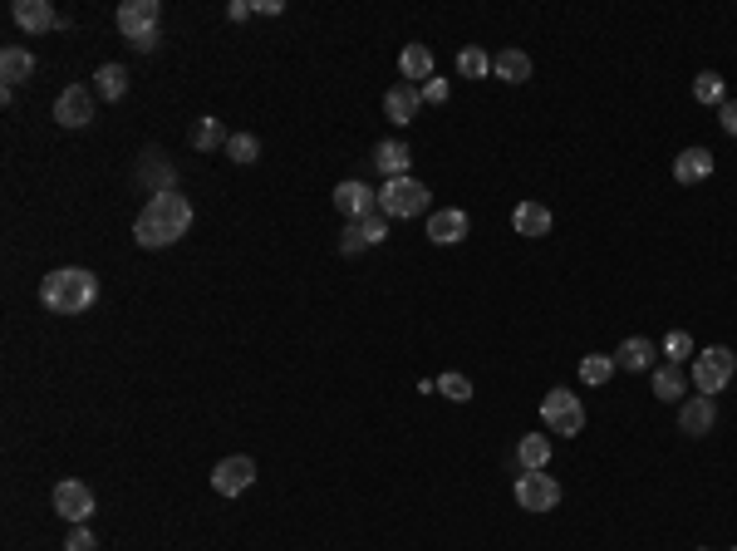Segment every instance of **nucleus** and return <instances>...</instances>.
Wrapping results in <instances>:
<instances>
[{
  "label": "nucleus",
  "instance_id": "33",
  "mask_svg": "<svg viewBox=\"0 0 737 551\" xmlns=\"http://www.w3.org/2000/svg\"><path fill=\"white\" fill-rule=\"evenodd\" d=\"M438 389H443L453 404H467V399H472V379H467V374H443Z\"/></svg>",
  "mask_w": 737,
  "mask_h": 551
},
{
  "label": "nucleus",
  "instance_id": "36",
  "mask_svg": "<svg viewBox=\"0 0 737 551\" xmlns=\"http://www.w3.org/2000/svg\"><path fill=\"white\" fill-rule=\"evenodd\" d=\"M340 251H344V256H359V251H364V237H359V227H354V222H349V227H344V237H340Z\"/></svg>",
  "mask_w": 737,
  "mask_h": 551
},
{
  "label": "nucleus",
  "instance_id": "38",
  "mask_svg": "<svg viewBox=\"0 0 737 551\" xmlns=\"http://www.w3.org/2000/svg\"><path fill=\"white\" fill-rule=\"evenodd\" d=\"M718 123H723V133H728V138H737V99H728V104L718 109Z\"/></svg>",
  "mask_w": 737,
  "mask_h": 551
},
{
  "label": "nucleus",
  "instance_id": "30",
  "mask_svg": "<svg viewBox=\"0 0 737 551\" xmlns=\"http://www.w3.org/2000/svg\"><path fill=\"white\" fill-rule=\"evenodd\" d=\"M487 69H492V55H487V50H477V45L457 55V74H462V79H482Z\"/></svg>",
  "mask_w": 737,
  "mask_h": 551
},
{
  "label": "nucleus",
  "instance_id": "17",
  "mask_svg": "<svg viewBox=\"0 0 737 551\" xmlns=\"http://www.w3.org/2000/svg\"><path fill=\"white\" fill-rule=\"evenodd\" d=\"M408 163H413V158H408V143H398V138H389V143L374 148V168L384 173V183H389V178H408Z\"/></svg>",
  "mask_w": 737,
  "mask_h": 551
},
{
  "label": "nucleus",
  "instance_id": "11",
  "mask_svg": "<svg viewBox=\"0 0 737 551\" xmlns=\"http://www.w3.org/2000/svg\"><path fill=\"white\" fill-rule=\"evenodd\" d=\"M89 119H94V94L79 89V84H69V89L55 99V123H64V128H84Z\"/></svg>",
  "mask_w": 737,
  "mask_h": 551
},
{
  "label": "nucleus",
  "instance_id": "24",
  "mask_svg": "<svg viewBox=\"0 0 737 551\" xmlns=\"http://www.w3.org/2000/svg\"><path fill=\"white\" fill-rule=\"evenodd\" d=\"M492 69H497V79H502V84H526V79H531V55H521V50H502V55L492 60Z\"/></svg>",
  "mask_w": 737,
  "mask_h": 551
},
{
  "label": "nucleus",
  "instance_id": "22",
  "mask_svg": "<svg viewBox=\"0 0 737 551\" xmlns=\"http://www.w3.org/2000/svg\"><path fill=\"white\" fill-rule=\"evenodd\" d=\"M654 340H644V335H634V340H624L620 345V355H615V365L620 369H629V374H639V369H649L654 365Z\"/></svg>",
  "mask_w": 737,
  "mask_h": 551
},
{
  "label": "nucleus",
  "instance_id": "29",
  "mask_svg": "<svg viewBox=\"0 0 737 551\" xmlns=\"http://www.w3.org/2000/svg\"><path fill=\"white\" fill-rule=\"evenodd\" d=\"M227 158L231 163H256L261 158V143H256V133H231V143H227Z\"/></svg>",
  "mask_w": 737,
  "mask_h": 551
},
{
  "label": "nucleus",
  "instance_id": "16",
  "mask_svg": "<svg viewBox=\"0 0 737 551\" xmlns=\"http://www.w3.org/2000/svg\"><path fill=\"white\" fill-rule=\"evenodd\" d=\"M708 173H713V153H708V148H683L679 158H674V178L688 187L703 183Z\"/></svg>",
  "mask_w": 737,
  "mask_h": 551
},
{
  "label": "nucleus",
  "instance_id": "15",
  "mask_svg": "<svg viewBox=\"0 0 737 551\" xmlns=\"http://www.w3.org/2000/svg\"><path fill=\"white\" fill-rule=\"evenodd\" d=\"M713 424H718V409H713V399H708V394H693V399L679 409V429L693 433V438H703Z\"/></svg>",
  "mask_w": 737,
  "mask_h": 551
},
{
  "label": "nucleus",
  "instance_id": "18",
  "mask_svg": "<svg viewBox=\"0 0 737 551\" xmlns=\"http://www.w3.org/2000/svg\"><path fill=\"white\" fill-rule=\"evenodd\" d=\"M516 463H521L526 473H546V463H551V438H546V433H526V438L516 443Z\"/></svg>",
  "mask_w": 737,
  "mask_h": 551
},
{
  "label": "nucleus",
  "instance_id": "20",
  "mask_svg": "<svg viewBox=\"0 0 737 551\" xmlns=\"http://www.w3.org/2000/svg\"><path fill=\"white\" fill-rule=\"evenodd\" d=\"M511 227H516L521 237H546V232H551V212H546L541 202H521V207L511 212Z\"/></svg>",
  "mask_w": 737,
  "mask_h": 551
},
{
  "label": "nucleus",
  "instance_id": "8",
  "mask_svg": "<svg viewBox=\"0 0 737 551\" xmlns=\"http://www.w3.org/2000/svg\"><path fill=\"white\" fill-rule=\"evenodd\" d=\"M55 512L69 527H84V522L94 517V492L84 488V483H74V478H64L55 488Z\"/></svg>",
  "mask_w": 737,
  "mask_h": 551
},
{
  "label": "nucleus",
  "instance_id": "32",
  "mask_svg": "<svg viewBox=\"0 0 737 551\" xmlns=\"http://www.w3.org/2000/svg\"><path fill=\"white\" fill-rule=\"evenodd\" d=\"M354 227H359V237H364V246H379L384 237H389V217H384V212H369V217H359Z\"/></svg>",
  "mask_w": 737,
  "mask_h": 551
},
{
  "label": "nucleus",
  "instance_id": "9",
  "mask_svg": "<svg viewBox=\"0 0 737 551\" xmlns=\"http://www.w3.org/2000/svg\"><path fill=\"white\" fill-rule=\"evenodd\" d=\"M10 20H15L20 30H30V35H40V30H64V25H69L64 15H55L50 0H15V5H10Z\"/></svg>",
  "mask_w": 737,
  "mask_h": 551
},
{
  "label": "nucleus",
  "instance_id": "13",
  "mask_svg": "<svg viewBox=\"0 0 737 551\" xmlns=\"http://www.w3.org/2000/svg\"><path fill=\"white\" fill-rule=\"evenodd\" d=\"M462 237H467V212H462V207H443V212L428 217V242L457 246Z\"/></svg>",
  "mask_w": 737,
  "mask_h": 551
},
{
  "label": "nucleus",
  "instance_id": "14",
  "mask_svg": "<svg viewBox=\"0 0 737 551\" xmlns=\"http://www.w3.org/2000/svg\"><path fill=\"white\" fill-rule=\"evenodd\" d=\"M418 109H423V89H418V84H394V89L384 94V114L394 123H413Z\"/></svg>",
  "mask_w": 737,
  "mask_h": 551
},
{
  "label": "nucleus",
  "instance_id": "27",
  "mask_svg": "<svg viewBox=\"0 0 737 551\" xmlns=\"http://www.w3.org/2000/svg\"><path fill=\"white\" fill-rule=\"evenodd\" d=\"M138 178H143V183L153 178L163 192H177V187H172V183H177V173H172V163H163V153H148V158L138 163Z\"/></svg>",
  "mask_w": 737,
  "mask_h": 551
},
{
  "label": "nucleus",
  "instance_id": "23",
  "mask_svg": "<svg viewBox=\"0 0 737 551\" xmlns=\"http://www.w3.org/2000/svg\"><path fill=\"white\" fill-rule=\"evenodd\" d=\"M227 128H222V119H212V114H207V119H197V128H192V148H197V153H217V148H222V153H227Z\"/></svg>",
  "mask_w": 737,
  "mask_h": 551
},
{
  "label": "nucleus",
  "instance_id": "42",
  "mask_svg": "<svg viewBox=\"0 0 737 551\" xmlns=\"http://www.w3.org/2000/svg\"><path fill=\"white\" fill-rule=\"evenodd\" d=\"M733 551H737V547H733Z\"/></svg>",
  "mask_w": 737,
  "mask_h": 551
},
{
  "label": "nucleus",
  "instance_id": "25",
  "mask_svg": "<svg viewBox=\"0 0 737 551\" xmlns=\"http://www.w3.org/2000/svg\"><path fill=\"white\" fill-rule=\"evenodd\" d=\"M693 99L698 104H728V84H723V74H713V69H703L698 79H693Z\"/></svg>",
  "mask_w": 737,
  "mask_h": 551
},
{
  "label": "nucleus",
  "instance_id": "37",
  "mask_svg": "<svg viewBox=\"0 0 737 551\" xmlns=\"http://www.w3.org/2000/svg\"><path fill=\"white\" fill-rule=\"evenodd\" d=\"M423 99L428 104H448V79H428L423 84Z\"/></svg>",
  "mask_w": 737,
  "mask_h": 551
},
{
  "label": "nucleus",
  "instance_id": "35",
  "mask_svg": "<svg viewBox=\"0 0 737 551\" xmlns=\"http://www.w3.org/2000/svg\"><path fill=\"white\" fill-rule=\"evenodd\" d=\"M99 542H94V532L89 527H69V542H64V551H94Z\"/></svg>",
  "mask_w": 737,
  "mask_h": 551
},
{
  "label": "nucleus",
  "instance_id": "4",
  "mask_svg": "<svg viewBox=\"0 0 737 551\" xmlns=\"http://www.w3.org/2000/svg\"><path fill=\"white\" fill-rule=\"evenodd\" d=\"M737 374V355L728 350V345H708L703 355H698V365H693V384H698V394H718L728 379Z\"/></svg>",
  "mask_w": 737,
  "mask_h": 551
},
{
  "label": "nucleus",
  "instance_id": "10",
  "mask_svg": "<svg viewBox=\"0 0 737 551\" xmlns=\"http://www.w3.org/2000/svg\"><path fill=\"white\" fill-rule=\"evenodd\" d=\"M256 483V463L246 458V453H236V458H222L217 468H212V488L222 492V497H236V492H246Z\"/></svg>",
  "mask_w": 737,
  "mask_h": 551
},
{
  "label": "nucleus",
  "instance_id": "1",
  "mask_svg": "<svg viewBox=\"0 0 737 551\" xmlns=\"http://www.w3.org/2000/svg\"><path fill=\"white\" fill-rule=\"evenodd\" d=\"M187 227H192V202L182 192H153L148 207L133 222V242L158 251V246H172L177 237H187Z\"/></svg>",
  "mask_w": 737,
  "mask_h": 551
},
{
  "label": "nucleus",
  "instance_id": "7",
  "mask_svg": "<svg viewBox=\"0 0 737 551\" xmlns=\"http://www.w3.org/2000/svg\"><path fill=\"white\" fill-rule=\"evenodd\" d=\"M516 502H521V512H551L561 502V483L551 473H521L516 478Z\"/></svg>",
  "mask_w": 737,
  "mask_h": 551
},
{
  "label": "nucleus",
  "instance_id": "31",
  "mask_svg": "<svg viewBox=\"0 0 737 551\" xmlns=\"http://www.w3.org/2000/svg\"><path fill=\"white\" fill-rule=\"evenodd\" d=\"M610 374H615V355H585L580 360V379L585 384H605Z\"/></svg>",
  "mask_w": 737,
  "mask_h": 551
},
{
  "label": "nucleus",
  "instance_id": "41",
  "mask_svg": "<svg viewBox=\"0 0 737 551\" xmlns=\"http://www.w3.org/2000/svg\"><path fill=\"white\" fill-rule=\"evenodd\" d=\"M698 551H703V547H698Z\"/></svg>",
  "mask_w": 737,
  "mask_h": 551
},
{
  "label": "nucleus",
  "instance_id": "40",
  "mask_svg": "<svg viewBox=\"0 0 737 551\" xmlns=\"http://www.w3.org/2000/svg\"><path fill=\"white\" fill-rule=\"evenodd\" d=\"M251 10H256V5H251V0H236V5H231L227 15L231 20H246V15H251Z\"/></svg>",
  "mask_w": 737,
  "mask_h": 551
},
{
  "label": "nucleus",
  "instance_id": "5",
  "mask_svg": "<svg viewBox=\"0 0 737 551\" xmlns=\"http://www.w3.org/2000/svg\"><path fill=\"white\" fill-rule=\"evenodd\" d=\"M428 207V187L418 178H389L384 192H379V212L384 217H418Z\"/></svg>",
  "mask_w": 737,
  "mask_h": 551
},
{
  "label": "nucleus",
  "instance_id": "34",
  "mask_svg": "<svg viewBox=\"0 0 737 551\" xmlns=\"http://www.w3.org/2000/svg\"><path fill=\"white\" fill-rule=\"evenodd\" d=\"M664 355H669V365H683V360L693 355V335H688V330H674V335L664 340Z\"/></svg>",
  "mask_w": 737,
  "mask_h": 551
},
{
  "label": "nucleus",
  "instance_id": "21",
  "mask_svg": "<svg viewBox=\"0 0 737 551\" xmlns=\"http://www.w3.org/2000/svg\"><path fill=\"white\" fill-rule=\"evenodd\" d=\"M398 69H403V84H428L433 79V50L428 45H408L403 55H398Z\"/></svg>",
  "mask_w": 737,
  "mask_h": 551
},
{
  "label": "nucleus",
  "instance_id": "19",
  "mask_svg": "<svg viewBox=\"0 0 737 551\" xmlns=\"http://www.w3.org/2000/svg\"><path fill=\"white\" fill-rule=\"evenodd\" d=\"M30 74H35V55H30V50H20V45H5V50H0V79H5L10 89L25 84Z\"/></svg>",
  "mask_w": 737,
  "mask_h": 551
},
{
  "label": "nucleus",
  "instance_id": "28",
  "mask_svg": "<svg viewBox=\"0 0 737 551\" xmlns=\"http://www.w3.org/2000/svg\"><path fill=\"white\" fill-rule=\"evenodd\" d=\"M683 389H688V379H683V369L679 365H664V369H654V394L659 399H683Z\"/></svg>",
  "mask_w": 737,
  "mask_h": 551
},
{
  "label": "nucleus",
  "instance_id": "12",
  "mask_svg": "<svg viewBox=\"0 0 737 551\" xmlns=\"http://www.w3.org/2000/svg\"><path fill=\"white\" fill-rule=\"evenodd\" d=\"M335 207H340L344 217H369V212H379V192L369 183H340L335 187Z\"/></svg>",
  "mask_w": 737,
  "mask_h": 551
},
{
  "label": "nucleus",
  "instance_id": "3",
  "mask_svg": "<svg viewBox=\"0 0 737 551\" xmlns=\"http://www.w3.org/2000/svg\"><path fill=\"white\" fill-rule=\"evenodd\" d=\"M114 20H118V35H123L133 50H143V55H148V50L158 45V20H163V5H158V0H123Z\"/></svg>",
  "mask_w": 737,
  "mask_h": 551
},
{
  "label": "nucleus",
  "instance_id": "6",
  "mask_svg": "<svg viewBox=\"0 0 737 551\" xmlns=\"http://www.w3.org/2000/svg\"><path fill=\"white\" fill-rule=\"evenodd\" d=\"M541 419H546V429L551 433H575L585 429V409H580V394H570V389H551L546 399H541Z\"/></svg>",
  "mask_w": 737,
  "mask_h": 551
},
{
  "label": "nucleus",
  "instance_id": "2",
  "mask_svg": "<svg viewBox=\"0 0 737 551\" xmlns=\"http://www.w3.org/2000/svg\"><path fill=\"white\" fill-rule=\"evenodd\" d=\"M99 301V276L84 271V266H59L40 281V306L55 310V315H79Z\"/></svg>",
  "mask_w": 737,
  "mask_h": 551
},
{
  "label": "nucleus",
  "instance_id": "39",
  "mask_svg": "<svg viewBox=\"0 0 737 551\" xmlns=\"http://www.w3.org/2000/svg\"><path fill=\"white\" fill-rule=\"evenodd\" d=\"M251 5H256V10H261V15H281V10H285L281 0H251Z\"/></svg>",
  "mask_w": 737,
  "mask_h": 551
},
{
  "label": "nucleus",
  "instance_id": "26",
  "mask_svg": "<svg viewBox=\"0 0 737 551\" xmlns=\"http://www.w3.org/2000/svg\"><path fill=\"white\" fill-rule=\"evenodd\" d=\"M94 89H99L109 104L123 99V94H128V69H123V64H104V69L94 74Z\"/></svg>",
  "mask_w": 737,
  "mask_h": 551
}]
</instances>
